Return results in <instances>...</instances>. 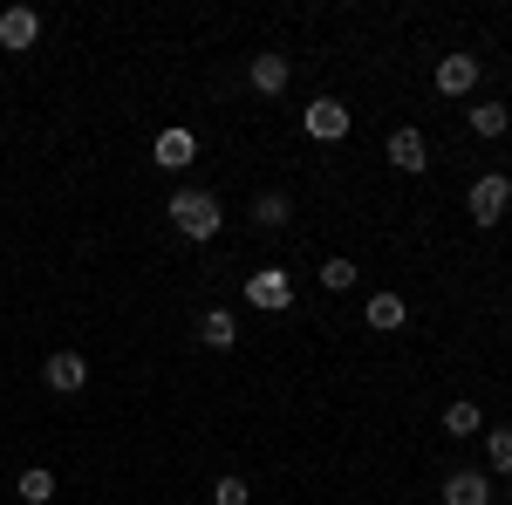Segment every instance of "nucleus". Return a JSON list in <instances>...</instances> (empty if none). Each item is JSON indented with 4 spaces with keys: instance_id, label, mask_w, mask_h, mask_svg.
Here are the masks:
<instances>
[{
    "instance_id": "f257e3e1",
    "label": "nucleus",
    "mask_w": 512,
    "mask_h": 505,
    "mask_svg": "<svg viewBox=\"0 0 512 505\" xmlns=\"http://www.w3.org/2000/svg\"><path fill=\"white\" fill-rule=\"evenodd\" d=\"M164 219L178 226L185 239H219V226H226V212H219V192H205V185H185V192H171V205H164Z\"/></svg>"
},
{
    "instance_id": "f03ea898",
    "label": "nucleus",
    "mask_w": 512,
    "mask_h": 505,
    "mask_svg": "<svg viewBox=\"0 0 512 505\" xmlns=\"http://www.w3.org/2000/svg\"><path fill=\"white\" fill-rule=\"evenodd\" d=\"M465 205H472V226H499L506 219V205H512V178L506 171H485V178H472V192H465Z\"/></svg>"
},
{
    "instance_id": "7ed1b4c3",
    "label": "nucleus",
    "mask_w": 512,
    "mask_h": 505,
    "mask_svg": "<svg viewBox=\"0 0 512 505\" xmlns=\"http://www.w3.org/2000/svg\"><path fill=\"white\" fill-rule=\"evenodd\" d=\"M349 103H335V96H315V103H308V110H301V130H308V137H315V144H342V137H349Z\"/></svg>"
},
{
    "instance_id": "20e7f679",
    "label": "nucleus",
    "mask_w": 512,
    "mask_h": 505,
    "mask_svg": "<svg viewBox=\"0 0 512 505\" xmlns=\"http://www.w3.org/2000/svg\"><path fill=\"white\" fill-rule=\"evenodd\" d=\"M246 301H253L260 314H287V308H294V280H287L280 267L246 273Z\"/></svg>"
},
{
    "instance_id": "39448f33",
    "label": "nucleus",
    "mask_w": 512,
    "mask_h": 505,
    "mask_svg": "<svg viewBox=\"0 0 512 505\" xmlns=\"http://www.w3.org/2000/svg\"><path fill=\"white\" fill-rule=\"evenodd\" d=\"M41 383L55 389V396H76V389H89V362H82L76 349H55L41 362Z\"/></svg>"
},
{
    "instance_id": "423d86ee",
    "label": "nucleus",
    "mask_w": 512,
    "mask_h": 505,
    "mask_svg": "<svg viewBox=\"0 0 512 505\" xmlns=\"http://www.w3.org/2000/svg\"><path fill=\"white\" fill-rule=\"evenodd\" d=\"M41 41V14L35 7H0V48L7 55H28Z\"/></svg>"
},
{
    "instance_id": "0eeeda50",
    "label": "nucleus",
    "mask_w": 512,
    "mask_h": 505,
    "mask_svg": "<svg viewBox=\"0 0 512 505\" xmlns=\"http://www.w3.org/2000/svg\"><path fill=\"white\" fill-rule=\"evenodd\" d=\"M478 89V55H437V96H472Z\"/></svg>"
},
{
    "instance_id": "6e6552de",
    "label": "nucleus",
    "mask_w": 512,
    "mask_h": 505,
    "mask_svg": "<svg viewBox=\"0 0 512 505\" xmlns=\"http://www.w3.org/2000/svg\"><path fill=\"white\" fill-rule=\"evenodd\" d=\"M390 164L403 171V178H417V171L431 164V144H424V130H410V123H403V130H390Z\"/></svg>"
},
{
    "instance_id": "1a4fd4ad",
    "label": "nucleus",
    "mask_w": 512,
    "mask_h": 505,
    "mask_svg": "<svg viewBox=\"0 0 512 505\" xmlns=\"http://www.w3.org/2000/svg\"><path fill=\"white\" fill-rule=\"evenodd\" d=\"M151 157H158L164 171H185V164L198 157V137L185 130V123H171V130H158V144H151Z\"/></svg>"
},
{
    "instance_id": "9d476101",
    "label": "nucleus",
    "mask_w": 512,
    "mask_h": 505,
    "mask_svg": "<svg viewBox=\"0 0 512 505\" xmlns=\"http://www.w3.org/2000/svg\"><path fill=\"white\" fill-rule=\"evenodd\" d=\"M444 505H492V471H451L444 478Z\"/></svg>"
},
{
    "instance_id": "9b49d317",
    "label": "nucleus",
    "mask_w": 512,
    "mask_h": 505,
    "mask_svg": "<svg viewBox=\"0 0 512 505\" xmlns=\"http://www.w3.org/2000/svg\"><path fill=\"white\" fill-rule=\"evenodd\" d=\"M287 76H294V69H287V55H253V62H246V82H253L260 96H280Z\"/></svg>"
},
{
    "instance_id": "f8f14e48",
    "label": "nucleus",
    "mask_w": 512,
    "mask_h": 505,
    "mask_svg": "<svg viewBox=\"0 0 512 505\" xmlns=\"http://www.w3.org/2000/svg\"><path fill=\"white\" fill-rule=\"evenodd\" d=\"M362 321H369V328H383V335H396V328L410 321V308H403V294H369Z\"/></svg>"
},
{
    "instance_id": "ddd939ff",
    "label": "nucleus",
    "mask_w": 512,
    "mask_h": 505,
    "mask_svg": "<svg viewBox=\"0 0 512 505\" xmlns=\"http://www.w3.org/2000/svg\"><path fill=\"white\" fill-rule=\"evenodd\" d=\"M198 342H205V349H233V342H239V321L226 308H205V314H198Z\"/></svg>"
},
{
    "instance_id": "4468645a",
    "label": "nucleus",
    "mask_w": 512,
    "mask_h": 505,
    "mask_svg": "<svg viewBox=\"0 0 512 505\" xmlns=\"http://www.w3.org/2000/svg\"><path fill=\"white\" fill-rule=\"evenodd\" d=\"M14 499H21V505H55V471L28 465V471H21V485H14Z\"/></svg>"
},
{
    "instance_id": "2eb2a0df",
    "label": "nucleus",
    "mask_w": 512,
    "mask_h": 505,
    "mask_svg": "<svg viewBox=\"0 0 512 505\" xmlns=\"http://www.w3.org/2000/svg\"><path fill=\"white\" fill-rule=\"evenodd\" d=\"M321 287H328V294H349L355 280H362V267H355V260H342V253H335V260H321V273H315Z\"/></svg>"
},
{
    "instance_id": "dca6fc26",
    "label": "nucleus",
    "mask_w": 512,
    "mask_h": 505,
    "mask_svg": "<svg viewBox=\"0 0 512 505\" xmlns=\"http://www.w3.org/2000/svg\"><path fill=\"white\" fill-rule=\"evenodd\" d=\"M465 123H472L478 137H506V123H512V110H506V103H478V110H472V117H465Z\"/></svg>"
},
{
    "instance_id": "f3484780",
    "label": "nucleus",
    "mask_w": 512,
    "mask_h": 505,
    "mask_svg": "<svg viewBox=\"0 0 512 505\" xmlns=\"http://www.w3.org/2000/svg\"><path fill=\"white\" fill-rule=\"evenodd\" d=\"M478 424H485L478 403H451V410H444V437H478Z\"/></svg>"
},
{
    "instance_id": "a211bd4d",
    "label": "nucleus",
    "mask_w": 512,
    "mask_h": 505,
    "mask_svg": "<svg viewBox=\"0 0 512 505\" xmlns=\"http://www.w3.org/2000/svg\"><path fill=\"white\" fill-rule=\"evenodd\" d=\"M212 505H253V485L226 471V478H212Z\"/></svg>"
},
{
    "instance_id": "6ab92c4d",
    "label": "nucleus",
    "mask_w": 512,
    "mask_h": 505,
    "mask_svg": "<svg viewBox=\"0 0 512 505\" xmlns=\"http://www.w3.org/2000/svg\"><path fill=\"white\" fill-rule=\"evenodd\" d=\"M287 212H294V205H287L280 192H260V198H253V219H260V226H287Z\"/></svg>"
},
{
    "instance_id": "aec40b11",
    "label": "nucleus",
    "mask_w": 512,
    "mask_h": 505,
    "mask_svg": "<svg viewBox=\"0 0 512 505\" xmlns=\"http://www.w3.org/2000/svg\"><path fill=\"white\" fill-rule=\"evenodd\" d=\"M485 444H492V471H499V478H512V424H499Z\"/></svg>"
},
{
    "instance_id": "412c9836",
    "label": "nucleus",
    "mask_w": 512,
    "mask_h": 505,
    "mask_svg": "<svg viewBox=\"0 0 512 505\" xmlns=\"http://www.w3.org/2000/svg\"><path fill=\"white\" fill-rule=\"evenodd\" d=\"M506 499H512V485H506Z\"/></svg>"
}]
</instances>
